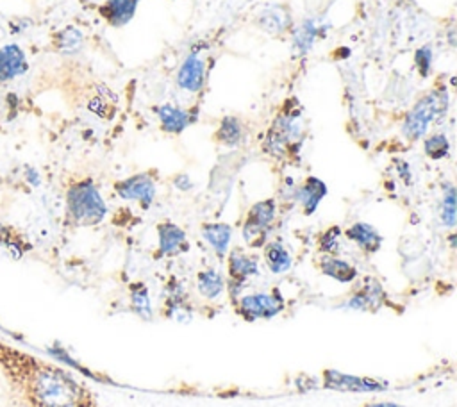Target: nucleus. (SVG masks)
<instances>
[{"label":"nucleus","instance_id":"f257e3e1","mask_svg":"<svg viewBox=\"0 0 457 407\" xmlns=\"http://www.w3.org/2000/svg\"><path fill=\"white\" fill-rule=\"evenodd\" d=\"M0 375L20 407H96L71 373L12 345L0 357Z\"/></svg>","mask_w":457,"mask_h":407},{"label":"nucleus","instance_id":"f03ea898","mask_svg":"<svg viewBox=\"0 0 457 407\" xmlns=\"http://www.w3.org/2000/svg\"><path fill=\"white\" fill-rule=\"evenodd\" d=\"M107 205L91 179L73 182L66 191V218L75 227H91L105 218Z\"/></svg>","mask_w":457,"mask_h":407},{"label":"nucleus","instance_id":"7ed1b4c3","mask_svg":"<svg viewBox=\"0 0 457 407\" xmlns=\"http://www.w3.org/2000/svg\"><path fill=\"white\" fill-rule=\"evenodd\" d=\"M300 116H302L300 111H291L277 116L264 141L266 154H270L271 157L282 159L298 152L303 139Z\"/></svg>","mask_w":457,"mask_h":407},{"label":"nucleus","instance_id":"20e7f679","mask_svg":"<svg viewBox=\"0 0 457 407\" xmlns=\"http://www.w3.org/2000/svg\"><path fill=\"white\" fill-rule=\"evenodd\" d=\"M448 107V95L445 89H436L430 95L420 98L416 105L407 112L402 132L407 139L416 141L425 136L428 125L441 114H445Z\"/></svg>","mask_w":457,"mask_h":407},{"label":"nucleus","instance_id":"39448f33","mask_svg":"<svg viewBox=\"0 0 457 407\" xmlns=\"http://www.w3.org/2000/svg\"><path fill=\"white\" fill-rule=\"evenodd\" d=\"M237 314L246 321L255 320H271L278 316L286 309V300L280 295L278 289H273L271 293H253L239 296L236 302Z\"/></svg>","mask_w":457,"mask_h":407},{"label":"nucleus","instance_id":"423d86ee","mask_svg":"<svg viewBox=\"0 0 457 407\" xmlns=\"http://www.w3.org/2000/svg\"><path fill=\"white\" fill-rule=\"evenodd\" d=\"M275 212L277 204L273 198L261 200L250 207L246 220L243 223V237L248 246L257 248L266 245V236L275 220Z\"/></svg>","mask_w":457,"mask_h":407},{"label":"nucleus","instance_id":"0eeeda50","mask_svg":"<svg viewBox=\"0 0 457 407\" xmlns=\"http://www.w3.org/2000/svg\"><path fill=\"white\" fill-rule=\"evenodd\" d=\"M255 275H259V261L255 255H248L239 248L228 253V293L234 302L245 282Z\"/></svg>","mask_w":457,"mask_h":407},{"label":"nucleus","instance_id":"6e6552de","mask_svg":"<svg viewBox=\"0 0 457 407\" xmlns=\"http://www.w3.org/2000/svg\"><path fill=\"white\" fill-rule=\"evenodd\" d=\"M116 193L123 200L139 202L143 209H148L155 198V182L148 173H137L114 184Z\"/></svg>","mask_w":457,"mask_h":407},{"label":"nucleus","instance_id":"1a4fd4ad","mask_svg":"<svg viewBox=\"0 0 457 407\" xmlns=\"http://www.w3.org/2000/svg\"><path fill=\"white\" fill-rule=\"evenodd\" d=\"M323 382H325V387L337 389V391H380V389H386L387 386L384 382H378L377 378L348 375L336 370H325Z\"/></svg>","mask_w":457,"mask_h":407},{"label":"nucleus","instance_id":"9d476101","mask_svg":"<svg viewBox=\"0 0 457 407\" xmlns=\"http://www.w3.org/2000/svg\"><path fill=\"white\" fill-rule=\"evenodd\" d=\"M157 237H159V257H175L187 252L189 248L186 232L171 221H162L157 225Z\"/></svg>","mask_w":457,"mask_h":407},{"label":"nucleus","instance_id":"9b49d317","mask_svg":"<svg viewBox=\"0 0 457 407\" xmlns=\"http://www.w3.org/2000/svg\"><path fill=\"white\" fill-rule=\"evenodd\" d=\"M384 302H386L384 287L375 278H368L364 286L346 300V307L353 311H377L384 305Z\"/></svg>","mask_w":457,"mask_h":407},{"label":"nucleus","instance_id":"f8f14e48","mask_svg":"<svg viewBox=\"0 0 457 407\" xmlns=\"http://www.w3.org/2000/svg\"><path fill=\"white\" fill-rule=\"evenodd\" d=\"M27 70V57L18 45L11 43L0 48V86L23 75Z\"/></svg>","mask_w":457,"mask_h":407},{"label":"nucleus","instance_id":"ddd939ff","mask_svg":"<svg viewBox=\"0 0 457 407\" xmlns=\"http://www.w3.org/2000/svg\"><path fill=\"white\" fill-rule=\"evenodd\" d=\"M164 316L170 320H179L182 323L191 320V307L187 303V295L182 284L173 278L168 282V287H166Z\"/></svg>","mask_w":457,"mask_h":407},{"label":"nucleus","instance_id":"4468645a","mask_svg":"<svg viewBox=\"0 0 457 407\" xmlns=\"http://www.w3.org/2000/svg\"><path fill=\"white\" fill-rule=\"evenodd\" d=\"M327 191L328 189H327V184L323 180H320L318 177H307L305 182L296 187L295 198L302 205L303 214L309 216L318 209V205L325 198Z\"/></svg>","mask_w":457,"mask_h":407},{"label":"nucleus","instance_id":"2eb2a0df","mask_svg":"<svg viewBox=\"0 0 457 407\" xmlns=\"http://www.w3.org/2000/svg\"><path fill=\"white\" fill-rule=\"evenodd\" d=\"M204 80H205V66H204V61L191 54L184 59L180 70H179V75H177V82L182 89L186 91H191V93H196L202 89L204 86Z\"/></svg>","mask_w":457,"mask_h":407},{"label":"nucleus","instance_id":"dca6fc26","mask_svg":"<svg viewBox=\"0 0 457 407\" xmlns=\"http://www.w3.org/2000/svg\"><path fill=\"white\" fill-rule=\"evenodd\" d=\"M32 248L30 241L14 225L0 221V252L11 259H21Z\"/></svg>","mask_w":457,"mask_h":407},{"label":"nucleus","instance_id":"f3484780","mask_svg":"<svg viewBox=\"0 0 457 407\" xmlns=\"http://www.w3.org/2000/svg\"><path fill=\"white\" fill-rule=\"evenodd\" d=\"M345 236L353 241L362 252L366 253H375L380 246H382V236L378 234V230L366 223V221H355L352 223L346 230H345Z\"/></svg>","mask_w":457,"mask_h":407},{"label":"nucleus","instance_id":"a211bd4d","mask_svg":"<svg viewBox=\"0 0 457 407\" xmlns=\"http://www.w3.org/2000/svg\"><path fill=\"white\" fill-rule=\"evenodd\" d=\"M137 4L139 0H105V4L100 7V14L112 27H123L132 20Z\"/></svg>","mask_w":457,"mask_h":407},{"label":"nucleus","instance_id":"6ab92c4d","mask_svg":"<svg viewBox=\"0 0 457 407\" xmlns=\"http://www.w3.org/2000/svg\"><path fill=\"white\" fill-rule=\"evenodd\" d=\"M320 270L323 275H327L341 284H350L359 277V271L355 266H352L348 261L339 259L336 255H323L320 259Z\"/></svg>","mask_w":457,"mask_h":407},{"label":"nucleus","instance_id":"aec40b11","mask_svg":"<svg viewBox=\"0 0 457 407\" xmlns=\"http://www.w3.org/2000/svg\"><path fill=\"white\" fill-rule=\"evenodd\" d=\"M155 112L159 116L162 130L171 132V134H180L195 120L187 111L170 105V104L155 107Z\"/></svg>","mask_w":457,"mask_h":407},{"label":"nucleus","instance_id":"412c9836","mask_svg":"<svg viewBox=\"0 0 457 407\" xmlns=\"http://www.w3.org/2000/svg\"><path fill=\"white\" fill-rule=\"evenodd\" d=\"M202 236L209 243V246L218 253V257H223L228 252L232 227L228 223H204Z\"/></svg>","mask_w":457,"mask_h":407},{"label":"nucleus","instance_id":"4be33fe9","mask_svg":"<svg viewBox=\"0 0 457 407\" xmlns=\"http://www.w3.org/2000/svg\"><path fill=\"white\" fill-rule=\"evenodd\" d=\"M129 298H130V311L143 321H152L154 309L150 302V293L145 282H130L129 284Z\"/></svg>","mask_w":457,"mask_h":407},{"label":"nucleus","instance_id":"5701e85b","mask_svg":"<svg viewBox=\"0 0 457 407\" xmlns=\"http://www.w3.org/2000/svg\"><path fill=\"white\" fill-rule=\"evenodd\" d=\"M264 261L268 270L275 275L286 273L293 264L291 253L280 241H270L264 245Z\"/></svg>","mask_w":457,"mask_h":407},{"label":"nucleus","instance_id":"b1692460","mask_svg":"<svg viewBox=\"0 0 457 407\" xmlns=\"http://www.w3.org/2000/svg\"><path fill=\"white\" fill-rule=\"evenodd\" d=\"M196 287H198V293L204 298L214 300V298H218L225 291V280H223L220 271H216L212 268H207V270L198 271V275H196Z\"/></svg>","mask_w":457,"mask_h":407},{"label":"nucleus","instance_id":"393cba45","mask_svg":"<svg viewBox=\"0 0 457 407\" xmlns=\"http://www.w3.org/2000/svg\"><path fill=\"white\" fill-rule=\"evenodd\" d=\"M218 143L225 146H236L243 139V125L236 116H225L216 132Z\"/></svg>","mask_w":457,"mask_h":407},{"label":"nucleus","instance_id":"a878e982","mask_svg":"<svg viewBox=\"0 0 457 407\" xmlns=\"http://www.w3.org/2000/svg\"><path fill=\"white\" fill-rule=\"evenodd\" d=\"M82 32L71 25L61 29L59 32H55L54 36V46L61 52V54H73L80 48L82 45Z\"/></svg>","mask_w":457,"mask_h":407},{"label":"nucleus","instance_id":"bb28decb","mask_svg":"<svg viewBox=\"0 0 457 407\" xmlns=\"http://www.w3.org/2000/svg\"><path fill=\"white\" fill-rule=\"evenodd\" d=\"M257 23L262 30L277 34V32H282L286 29V25L289 23V18H287V12L282 7H271V9L264 11L259 16Z\"/></svg>","mask_w":457,"mask_h":407},{"label":"nucleus","instance_id":"cd10ccee","mask_svg":"<svg viewBox=\"0 0 457 407\" xmlns=\"http://www.w3.org/2000/svg\"><path fill=\"white\" fill-rule=\"evenodd\" d=\"M316 32H318V27L314 25V21H312V20H305V21L295 30L293 41H295L296 50L307 52V50L312 46V43H314Z\"/></svg>","mask_w":457,"mask_h":407},{"label":"nucleus","instance_id":"c85d7f7f","mask_svg":"<svg viewBox=\"0 0 457 407\" xmlns=\"http://www.w3.org/2000/svg\"><path fill=\"white\" fill-rule=\"evenodd\" d=\"M457 220V198H455V187L446 186L443 202H441V221L446 227H453Z\"/></svg>","mask_w":457,"mask_h":407},{"label":"nucleus","instance_id":"c756f323","mask_svg":"<svg viewBox=\"0 0 457 407\" xmlns=\"http://www.w3.org/2000/svg\"><path fill=\"white\" fill-rule=\"evenodd\" d=\"M425 154L430 159H443L450 152V141L445 134H432L430 137L425 139Z\"/></svg>","mask_w":457,"mask_h":407},{"label":"nucleus","instance_id":"7c9ffc66","mask_svg":"<svg viewBox=\"0 0 457 407\" xmlns=\"http://www.w3.org/2000/svg\"><path fill=\"white\" fill-rule=\"evenodd\" d=\"M339 237H341V228L337 225L330 227L320 237V250L327 255H334L339 248Z\"/></svg>","mask_w":457,"mask_h":407},{"label":"nucleus","instance_id":"2f4dec72","mask_svg":"<svg viewBox=\"0 0 457 407\" xmlns=\"http://www.w3.org/2000/svg\"><path fill=\"white\" fill-rule=\"evenodd\" d=\"M414 64H416V68L420 70V73H421L423 77L428 75L430 66H432V48H430L428 45L420 46V48L414 52Z\"/></svg>","mask_w":457,"mask_h":407},{"label":"nucleus","instance_id":"473e14b6","mask_svg":"<svg viewBox=\"0 0 457 407\" xmlns=\"http://www.w3.org/2000/svg\"><path fill=\"white\" fill-rule=\"evenodd\" d=\"M173 184H175V187H177V189H180V191H187V189H191V187H193L191 179H189L186 173L177 175V177L173 179Z\"/></svg>","mask_w":457,"mask_h":407},{"label":"nucleus","instance_id":"72a5a7b5","mask_svg":"<svg viewBox=\"0 0 457 407\" xmlns=\"http://www.w3.org/2000/svg\"><path fill=\"white\" fill-rule=\"evenodd\" d=\"M364 407H403V405L395 402H373V403H366Z\"/></svg>","mask_w":457,"mask_h":407}]
</instances>
